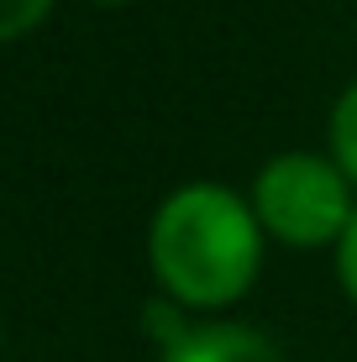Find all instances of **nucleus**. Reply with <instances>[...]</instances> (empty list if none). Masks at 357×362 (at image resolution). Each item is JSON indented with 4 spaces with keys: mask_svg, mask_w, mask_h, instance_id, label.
<instances>
[{
    "mask_svg": "<svg viewBox=\"0 0 357 362\" xmlns=\"http://www.w3.org/2000/svg\"><path fill=\"white\" fill-rule=\"evenodd\" d=\"M147 263L179 305L221 310L242 299L263 263V226L252 199L226 184H179L147 226Z\"/></svg>",
    "mask_w": 357,
    "mask_h": 362,
    "instance_id": "nucleus-1",
    "label": "nucleus"
},
{
    "mask_svg": "<svg viewBox=\"0 0 357 362\" xmlns=\"http://www.w3.org/2000/svg\"><path fill=\"white\" fill-rule=\"evenodd\" d=\"M252 216L268 236L289 247H326L341 242L352 226V184L321 153H279L268 158L252 184Z\"/></svg>",
    "mask_w": 357,
    "mask_h": 362,
    "instance_id": "nucleus-2",
    "label": "nucleus"
},
{
    "mask_svg": "<svg viewBox=\"0 0 357 362\" xmlns=\"http://www.w3.org/2000/svg\"><path fill=\"white\" fill-rule=\"evenodd\" d=\"M158 362H284V357H279L274 336H263L257 326L200 320V326H184V336H174Z\"/></svg>",
    "mask_w": 357,
    "mask_h": 362,
    "instance_id": "nucleus-3",
    "label": "nucleus"
},
{
    "mask_svg": "<svg viewBox=\"0 0 357 362\" xmlns=\"http://www.w3.org/2000/svg\"><path fill=\"white\" fill-rule=\"evenodd\" d=\"M331 163L347 173V184H357V84L341 90V100L331 105Z\"/></svg>",
    "mask_w": 357,
    "mask_h": 362,
    "instance_id": "nucleus-4",
    "label": "nucleus"
},
{
    "mask_svg": "<svg viewBox=\"0 0 357 362\" xmlns=\"http://www.w3.org/2000/svg\"><path fill=\"white\" fill-rule=\"evenodd\" d=\"M53 11V0H0V42H11V37L32 32L37 21Z\"/></svg>",
    "mask_w": 357,
    "mask_h": 362,
    "instance_id": "nucleus-5",
    "label": "nucleus"
},
{
    "mask_svg": "<svg viewBox=\"0 0 357 362\" xmlns=\"http://www.w3.org/2000/svg\"><path fill=\"white\" fill-rule=\"evenodd\" d=\"M336 273H341V289L357 299V216H352V226L341 231V242H336Z\"/></svg>",
    "mask_w": 357,
    "mask_h": 362,
    "instance_id": "nucleus-6",
    "label": "nucleus"
},
{
    "mask_svg": "<svg viewBox=\"0 0 357 362\" xmlns=\"http://www.w3.org/2000/svg\"><path fill=\"white\" fill-rule=\"evenodd\" d=\"M100 6H127V0H100Z\"/></svg>",
    "mask_w": 357,
    "mask_h": 362,
    "instance_id": "nucleus-7",
    "label": "nucleus"
}]
</instances>
